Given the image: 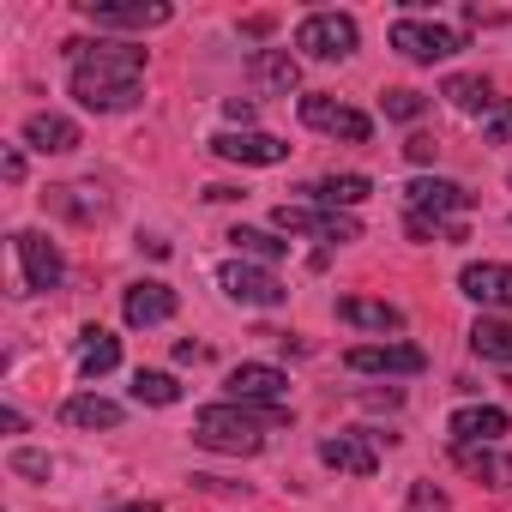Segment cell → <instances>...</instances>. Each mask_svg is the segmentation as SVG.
Wrapping results in <instances>:
<instances>
[{
    "mask_svg": "<svg viewBox=\"0 0 512 512\" xmlns=\"http://www.w3.org/2000/svg\"><path fill=\"white\" fill-rule=\"evenodd\" d=\"M61 55L73 61L67 91H73L79 109L115 115V109L139 103V73H145V49L139 43H103V37L85 43V37H73V43H61Z\"/></svg>",
    "mask_w": 512,
    "mask_h": 512,
    "instance_id": "cell-1",
    "label": "cell"
},
{
    "mask_svg": "<svg viewBox=\"0 0 512 512\" xmlns=\"http://www.w3.org/2000/svg\"><path fill=\"white\" fill-rule=\"evenodd\" d=\"M290 404H205L193 416V440L205 452H229V458H253L266 446V428H284Z\"/></svg>",
    "mask_w": 512,
    "mask_h": 512,
    "instance_id": "cell-2",
    "label": "cell"
},
{
    "mask_svg": "<svg viewBox=\"0 0 512 512\" xmlns=\"http://www.w3.org/2000/svg\"><path fill=\"white\" fill-rule=\"evenodd\" d=\"M272 223H278L284 235H314V241H332V247L362 241V223H356L350 211H326V205H278Z\"/></svg>",
    "mask_w": 512,
    "mask_h": 512,
    "instance_id": "cell-3",
    "label": "cell"
},
{
    "mask_svg": "<svg viewBox=\"0 0 512 512\" xmlns=\"http://www.w3.org/2000/svg\"><path fill=\"white\" fill-rule=\"evenodd\" d=\"M380 440L392 446V434H374V428H350V434H326L320 440V464L338 470V476H374L380 470Z\"/></svg>",
    "mask_w": 512,
    "mask_h": 512,
    "instance_id": "cell-4",
    "label": "cell"
},
{
    "mask_svg": "<svg viewBox=\"0 0 512 512\" xmlns=\"http://www.w3.org/2000/svg\"><path fill=\"white\" fill-rule=\"evenodd\" d=\"M217 290L229 302H241V308H284V296H290L272 266H253V260H229L217 272Z\"/></svg>",
    "mask_w": 512,
    "mask_h": 512,
    "instance_id": "cell-5",
    "label": "cell"
},
{
    "mask_svg": "<svg viewBox=\"0 0 512 512\" xmlns=\"http://www.w3.org/2000/svg\"><path fill=\"white\" fill-rule=\"evenodd\" d=\"M392 49H398L404 61H416V67H434V61L458 55V49H464V37H458V31H446V25H428V19L404 13V19L392 25Z\"/></svg>",
    "mask_w": 512,
    "mask_h": 512,
    "instance_id": "cell-6",
    "label": "cell"
},
{
    "mask_svg": "<svg viewBox=\"0 0 512 512\" xmlns=\"http://www.w3.org/2000/svg\"><path fill=\"white\" fill-rule=\"evenodd\" d=\"M296 49L314 61H344V55H356V19L350 13H308L296 25Z\"/></svg>",
    "mask_w": 512,
    "mask_h": 512,
    "instance_id": "cell-7",
    "label": "cell"
},
{
    "mask_svg": "<svg viewBox=\"0 0 512 512\" xmlns=\"http://www.w3.org/2000/svg\"><path fill=\"white\" fill-rule=\"evenodd\" d=\"M302 121H308L314 133H332V139H350V145H368V139H374V121H368L362 109L338 103L332 91H308V97H302Z\"/></svg>",
    "mask_w": 512,
    "mask_h": 512,
    "instance_id": "cell-8",
    "label": "cell"
},
{
    "mask_svg": "<svg viewBox=\"0 0 512 512\" xmlns=\"http://www.w3.org/2000/svg\"><path fill=\"white\" fill-rule=\"evenodd\" d=\"M79 13L97 31H157V25L175 19L163 0H79Z\"/></svg>",
    "mask_w": 512,
    "mask_h": 512,
    "instance_id": "cell-9",
    "label": "cell"
},
{
    "mask_svg": "<svg viewBox=\"0 0 512 512\" xmlns=\"http://www.w3.org/2000/svg\"><path fill=\"white\" fill-rule=\"evenodd\" d=\"M404 211L410 217H434V223H458V211H470V193L446 175H416L404 187Z\"/></svg>",
    "mask_w": 512,
    "mask_h": 512,
    "instance_id": "cell-10",
    "label": "cell"
},
{
    "mask_svg": "<svg viewBox=\"0 0 512 512\" xmlns=\"http://www.w3.org/2000/svg\"><path fill=\"white\" fill-rule=\"evenodd\" d=\"M13 247H19V266H25V290H61L67 260H61V247L43 229H19Z\"/></svg>",
    "mask_w": 512,
    "mask_h": 512,
    "instance_id": "cell-11",
    "label": "cell"
},
{
    "mask_svg": "<svg viewBox=\"0 0 512 512\" xmlns=\"http://www.w3.org/2000/svg\"><path fill=\"white\" fill-rule=\"evenodd\" d=\"M223 386H229V404H284L290 374L272 368V362H241V368H229Z\"/></svg>",
    "mask_w": 512,
    "mask_h": 512,
    "instance_id": "cell-12",
    "label": "cell"
},
{
    "mask_svg": "<svg viewBox=\"0 0 512 512\" xmlns=\"http://www.w3.org/2000/svg\"><path fill=\"white\" fill-rule=\"evenodd\" d=\"M458 290H464L476 308L512 314V266H500V260H470V266L458 272Z\"/></svg>",
    "mask_w": 512,
    "mask_h": 512,
    "instance_id": "cell-13",
    "label": "cell"
},
{
    "mask_svg": "<svg viewBox=\"0 0 512 512\" xmlns=\"http://www.w3.org/2000/svg\"><path fill=\"white\" fill-rule=\"evenodd\" d=\"M344 368L350 374H422L428 356L416 344H356L344 350Z\"/></svg>",
    "mask_w": 512,
    "mask_h": 512,
    "instance_id": "cell-14",
    "label": "cell"
},
{
    "mask_svg": "<svg viewBox=\"0 0 512 512\" xmlns=\"http://www.w3.org/2000/svg\"><path fill=\"white\" fill-rule=\"evenodd\" d=\"M211 151L223 157V163H253V169H272V163H284L290 157V145L284 139H272V133H217L211 139Z\"/></svg>",
    "mask_w": 512,
    "mask_h": 512,
    "instance_id": "cell-15",
    "label": "cell"
},
{
    "mask_svg": "<svg viewBox=\"0 0 512 512\" xmlns=\"http://www.w3.org/2000/svg\"><path fill=\"white\" fill-rule=\"evenodd\" d=\"M175 290L163 284V278H145V284H127V296H121V314H127V326H163V320H175Z\"/></svg>",
    "mask_w": 512,
    "mask_h": 512,
    "instance_id": "cell-16",
    "label": "cell"
},
{
    "mask_svg": "<svg viewBox=\"0 0 512 512\" xmlns=\"http://www.w3.org/2000/svg\"><path fill=\"white\" fill-rule=\"evenodd\" d=\"M247 79H253V91H266V97H290L302 85V67H296L290 49H253L247 55Z\"/></svg>",
    "mask_w": 512,
    "mask_h": 512,
    "instance_id": "cell-17",
    "label": "cell"
},
{
    "mask_svg": "<svg viewBox=\"0 0 512 512\" xmlns=\"http://www.w3.org/2000/svg\"><path fill=\"white\" fill-rule=\"evenodd\" d=\"M446 434H452V446H494V440L506 434V410H494V404H464V410L446 422Z\"/></svg>",
    "mask_w": 512,
    "mask_h": 512,
    "instance_id": "cell-18",
    "label": "cell"
},
{
    "mask_svg": "<svg viewBox=\"0 0 512 512\" xmlns=\"http://www.w3.org/2000/svg\"><path fill=\"white\" fill-rule=\"evenodd\" d=\"M25 145L43 151V157H67V151H79L85 139H79V127H73L67 115H49V109H43V115L25 121Z\"/></svg>",
    "mask_w": 512,
    "mask_h": 512,
    "instance_id": "cell-19",
    "label": "cell"
},
{
    "mask_svg": "<svg viewBox=\"0 0 512 512\" xmlns=\"http://www.w3.org/2000/svg\"><path fill=\"white\" fill-rule=\"evenodd\" d=\"M338 320L356 332H404V308L398 302H374V296H344Z\"/></svg>",
    "mask_w": 512,
    "mask_h": 512,
    "instance_id": "cell-20",
    "label": "cell"
},
{
    "mask_svg": "<svg viewBox=\"0 0 512 512\" xmlns=\"http://www.w3.org/2000/svg\"><path fill=\"white\" fill-rule=\"evenodd\" d=\"M43 199H49V211H61V217H73V223H97V217L109 211V199H103V187H91V181H73V187H49Z\"/></svg>",
    "mask_w": 512,
    "mask_h": 512,
    "instance_id": "cell-21",
    "label": "cell"
},
{
    "mask_svg": "<svg viewBox=\"0 0 512 512\" xmlns=\"http://www.w3.org/2000/svg\"><path fill=\"white\" fill-rule=\"evenodd\" d=\"M115 368H121V338L103 332V326H85V332H79V374H85V380H103V374H115Z\"/></svg>",
    "mask_w": 512,
    "mask_h": 512,
    "instance_id": "cell-22",
    "label": "cell"
},
{
    "mask_svg": "<svg viewBox=\"0 0 512 512\" xmlns=\"http://www.w3.org/2000/svg\"><path fill=\"white\" fill-rule=\"evenodd\" d=\"M452 458H458V470H470L476 482L512 488V452H500V446H452Z\"/></svg>",
    "mask_w": 512,
    "mask_h": 512,
    "instance_id": "cell-23",
    "label": "cell"
},
{
    "mask_svg": "<svg viewBox=\"0 0 512 512\" xmlns=\"http://www.w3.org/2000/svg\"><path fill=\"white\" fill-rule=\"evenodd\" d=\"M302 193H308V205L350 211V205H362V199L374 193V181H368V175H326V181H314V187H302Z\"/></svg>",
    "mask_w": 512,
    "mask_h": 512,
    "instance_id": "cell-24",
    "label": "cell"
},
{
    "mask_svg": "<svg viewBox=\"0 0 512 512\" xmlns=\"http://www.w3.org/2000/svg\"><path fill=\"white\" fill-rule=\"evenodd\" d=\"M440 97L452 103V109H464V115H494L500 103H494V85L482 79V73H452L446 85H440Z\"/></svg>",
    "mask_w": 512,
    "mask_h": 512,
    "instance_id": "cell-25",
    "label": "cell"
},
{
    "mask_svg": "<svg viewBox=\"0 0 512 512\" xmlns=\"http://www.w3.org/2000/svg\"><path fill=\"white\" fill-rule=\"evenodd\" d=\"M121 404L115 398H97V392H79V398H67L61 404V422L67 428H121Z\"/></svg>",
    "mask_w": 512,
    "mask_h": 512,
    "instance_id": "cell-26",
    "label": "cell"
},
{
    "mask_svg": "<svg viewBox=\"0 0 512 512\" xmlns=\"http://www.w3.org/2000/svg\"><path fill=\"white\" fill-rule=\"evenodd\" d=\"M223 241H235L241 260H260V266H278L284 253H290V241H278V235H266V229H247V223H235Z\"/></svg>",
    "mask_w": 512,
    "mask_h": 512,
    "instance_id": "cell-27",
    "label": "cell"
},
{
    "mask_svg": "<svg viewBox=\"0 0 512 512\" xmlns=\"http://www.w3.org/2000/svg\"><path fill=\"white\" fill-rule=\"evenodd\" d=\"M133 404L169 410V404H181V380H175V374H163V368H139V374H133Z\"/></svg>",
    "mask_w": 512,
    "mask_h": 512,
    "instance_id": "cell-28",
    "label": "cell"
},
{
    "mask_svg": "<svg viewBox=\"0 0 512 512\" xmlns=\"http://www.w3.org/2000/svg\"><path fill=\"white\" fill-rule=\"evenodd\" d=\"M470 350H476V356H488V362H512V320L482 314V320L470 326Z\"/></svg>",
    "mask_w": 512,
    "mask_h": 512,
    "instance_id": "cell-29",
    "label": "cell"
},
{
    "mask_svg": "<svg viewBox=\"0 0 512 512\" xmlns=\"http://www.w3.org/2000/svg\"><path fill=\"white\" fill-rule=\"evenodd\" d=\"M380 109H386L392 121H422V115H428V97H422V91H386Z\"/></svg>",
    "mask_w": 512,
    "mask_h": 512,
    "instance_id": "cell-30",
    "label": "cell"
},
{
    "mask_svg": "<svg viewBox=\"0 0 512 512\" xmlns=\"http://www.w3.org/2000/svg\"><path fill=\"white\" fill-rule=\"evenodd\" d=\"M13 476H37V482H49V476H55V458H49V452H13Z\"/></svg>",
    "mask_w": 512,
    "mask_h": 512,
    "instance_id": "cell-31",
    "label": "cell"
},
{
    "mask_svg": "<svg viewBox=\"0 0 512 512\" xmlns=\"http://www.w3.org/2000/svg\"><path fill=\"white\" fill-rule=\"evenodd\" d=\"M410 512H452V500H446V488L416 482V488H410Z\"/></svg>",
    "mask_w": 512,
    "mask_h": 512,
    "instance_id": "cell-32",
    "label": "cell"
},
{
    "mask_svg": "<svg viewBox=\"0 0 512 512\" xmlns=\"http://www.w3.org/2000/svg\"><path fill=\"white\" fill-rule=\"evenodd\" d=\"M404 157H410V163H434V157H440V145H434L428 133H410V139H404Z\"/></svg>",
    "mask_w": 512,
    "mask_h": 512,
    "instance_id": "cell-33",
    "label": "cell"
},
{
    "mask_svg": "<svg viewBox=\"0 0 512 512\" xmlns=\"http://www.w3.org/2000/svg\"><path fill=\"white\" fill-rule=\"evenodd\" d=\"M488 145H512V109H494L488 115Z\"/></svg>",
    "mask_w": 512,
    "mask_h": 512,
    "instance_id": "cell-34",
    "label": "cell"
},
{
    "mask_svg": "<svg viewBox=\"0 0 512 512\" xmlns=\"http://www.w3.org/2000/svg\"><path fill=\"white\" fill-rule=\"evenodd\" d=\"M223 115H229V121L247 133V121H253V97H229V103H223Z\"/></svg>",
    "mask_w": 512,
    "mask_h": 512,
    "instance_id": "cell-35",
    "label": "cell"
},
{
    "mask_svg": "<svg viewBox=\"0 0 512 512\" xmlns=\"http://www.w3.org/2000/svg\"><path fill=\"white\" fill-rule=\"evenodd\" d=\"M0 175H7V181H25V151H19V145H7V157H0Z\"/></svg>",
    "mask_w": 512,
    "mask_h": 512,
    "instance_id": "cell-36",
    "label": "cell"
},
{
    "mask_svg": "<svg viewBox=\"0 0 512 512\" xmlns=\"http://www.w3.org/2000/svg\"><path fill=\"white\" fill-rule=\"evenodd\" d=\"M0 428H7V434H25V416H19V410L7 404V410H0Z\"/></svg>",
    "mask_w": 512,
    "mask_h": 512,
    "instance_id": "cell-37",
    "label": "cell"
},
{
    "mask_svg": "<svg viewBox=\"0 0 512 512\" xmlns=\"http://www.w3.org/2000/svg\"><path fill=\"white\" fill-rule=\"evenodd\" d=\"M109 512H163L157 500H127V506H109Z\"/></svg>",
    "mask_w": 512,
    "mask_h": 512,
    "instance_id": "cell-38",
    "label": "cell"
}]
</instances>
